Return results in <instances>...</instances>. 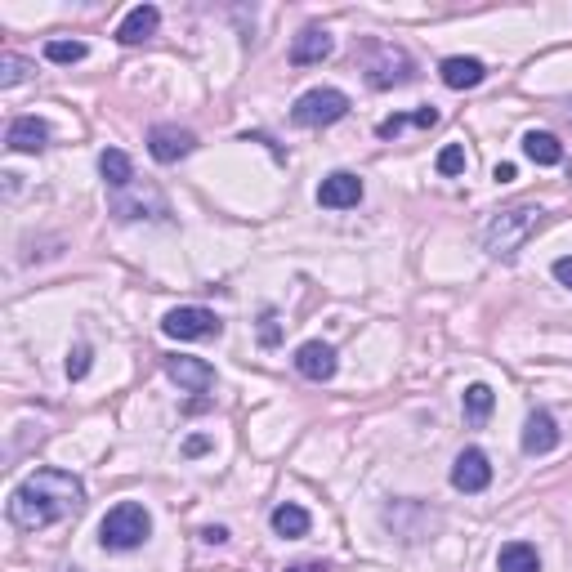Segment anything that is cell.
Masks as SVG:
<instances>
[{
	"mask_svg": "<svg viewBox=\"0 0 572 572\" xmlns=\"http://www.w3.org/2000/svg\"><path fill=\"white\" fill-rule=\"evenodd\" d=\"M403 126H412V117H403V112H394V117H385V121H380V126H376V135H380V139H394Z\"/></svg>",
	"mask_w": 572,
	"mask_h": 572,
	"instance_id": "cell-28",
	"label": "cell"
},
{
	"mask_svg": "<svg viewBox=\"0 0 572 572\" xmlns=\"http://www.w3.org/2000/svg\"><path fill=\"white\" fill-rule=\"evenodd\" d=\"M514 175H519V170H514V166H510V161H501V166H497V170H492V179H497V184H510V179H514Z\"/></svg>",
	"mask_w": 572,
	"mask_h": 572,
	"instance_id": "cell-33",
	"label": "cell"
},
{
	"mask_svg": "<svg viewBox=\"0 0 572 572\" xmlns=\"http://www.w3.org/2000/svg\"><path fill=\"white\" fill-rule=\"evenodd\" d=\"M412 126H421V130L438 126V108H421V112H412Z\"/></svg>",
	"mask_w": 572,
	"mask_h": 572,
	"instance_id": "cell-31",
	"label": "cell"
},
{
	"mask_svg": "<svg viewBox=\"0 0 572 572\" xmlns=\"http://www.w3.org/2000/svg\"><path fill=\"white\" fill-rule=\"evenodd\" d=\"M148 532H152V519H148V510H143L139 501L112 505V510L103 514V523H99V541H103V550H112V555L139 550L143 541H148Z\"/></svg>",
	"mask_w": 572,
	"mask_h": 572,
	"instance_id": "cell-3",
	"label": "cell"
},
{
	"mask_svg": "<svg viewBox=\"0 0 572 572\" xmlns=\"http://www.w3.org/2000/svg\"><path fill=\"white\" fill-rule=\"evenodd\" d=\"M523 157H528L532 166H559V161H564V143L550 135V130H528V135H523Z\"/></svg>",
	"mask_w": 572,
	"mask_h": 572,
	"instance_id": "cell-20",
	"label": "cell"
},
{
	"mask_svg": "<svg viewBox=\"0 0 572 572\" xmlns=\"http://www.w3.org/2000/svg\"><path fill=\"white\" fill-rule=\"evenodd\" d=\"M112 215L117 219H166V197L157 193V188H148V193H135V197H126V193H117L112 197Z\"/></svg>",
	"mask_w": 572,
	"mask_h": 572,
	"instance_id": "cell-14",
	"label": "cell"
},
{
	"mask_svg": "<svg viewBox=\"0 0 572 572\" xmlns=\"http://www.w3.org/2000/svg\"><path fill=\"white\" fill-rule=\"evenodd\" d=\"M54 572H81V568H54Z\"/></svg>",
	"mask_w": 572,
	"mask_h": 572,
	"instance_id": "cell-35",
	"label": "cell"
},
{
	"mask_svg": "<svg viewBox=\"0 0 572 572\" xmlns=\"http://www.w3.org/2000/svg\"><path fill=\"white\" fill-rule=\"evenodd\" d=\"M90 345H72V354H68V380H85L90 376Z\"/></svg>",
	"mask_w": 572,
	"mask_h": 572,
	"instance_id": "cell-26",
	"label": "cell"
},
{
	"mask_svg": "<svg viewBox=\"0 0 572 572\" xmlns=\"http://www.w3.org/2000/svg\"><path fill=\"white\" fill-rule=\"evenodd\" d=\"M336 367H340V358H336V349L331 345H322V340H304L300 349H295V371H300L304 380H331L336 376Z\"/></svg>",
	"mask_w": 572,
	"mask_h": 572,
	"instance_id": "cell-10",
	"label": "cell"
},
{
	"mask_svg": "<svg viewBox=\"0 0 572 572\" xmlns=\"http://www.w3.org/2000/svg\"><path fill=\"white\" fill-rule=\"evenodd\" d=\"M488 483H492L488 452H479V447H465V452L456 456V465H452V488L456 492H483Z\"/></svg>",
	"mask_w": 572,
	"mask_h": 572,
	"instance_id": "cell-7",
	"label": "cell"
},
{
	"mask_svg": "<svg viewBox=\"0 0 572 572\" xmlns=\"http://www.w3.org/2000/svg\"><path fill=\"white\" fill-rule=\"evenodd\" d=\"M166 376L175 380L179 389H188V394H211L215 389V367L202 358H184V354L166 358Z\"/></svg>",
	"mask_w": 572,
	"mask_h": 572,
	"instance_id": "cell-8",
	"label": "cell"
},
{
	"mask_svg": "<svg viewBox=\"0 0 572 572\" xmlns=\"http://www.w3.org/2000/svg\"><path fill=\"white\" fill-rule=\"evenodd\" d=\"M202 541H206V546H224V541H228V528H224V523H215V528L202 532Z\"/></svg>",
	"mask_w": 572,
	"mask_h": 572,
	"instance_id": "cell-32",
	"label": "cell"
},
{
	"mask_svg": "<svg viewBox=\"0 0 572 572\" xmlns=\"http://www.w3.org/2000/svg\"><path fill=\"white\" fill-rule=\"evenodd\" d=\"M269 523H273V532H278V537H286V541L309 537V528H313L309 510H304V505H295V501H282L278 510L269 514Z\"/></svg>",
	"mask_w": 572,
	"mask_h": 572,
	"instance_id": "cell-19",
	"label": "cell"
},
{
	"mask_svg": "<svg viewBox=\"0 0 572 572\" xmlns=\"http://www.w3.org/2000/svg\"><path fill=\"white\" fill-rule=\"evenodd\" d=\"M331 50H336L331 32H322V27H304V32L291 41V63L295 68H313V63L331 59Z\"/></svg>",
	"mask_w": 572,
	"mask_h": 572,
	"instance_id": "cell-13",
	"label": "cell"
},
{
	"mask_svg": "<svg viewBox=\"0 0 572 572\" xmlns=\"http://www.w3.org/2000/svg\"><path fill=\"white\" fill-rule=\"evenodd\" d=\"M555 447H559L555 416L537 407V412L528 416V425H523V452H528V456H546V452H555Z\"/></svg>",
	"mask_w": 572,
	"mask_h": 572,
	"instance_id": "cell-15",
	"label": "cell"
},
{
	"mask_svg": "<svg viewBox=\"0 0 572 572\" xmlns=\"http://www.w3.org/2000/svg\"><path fill=\"white\" fill-rule=\"evenodd\" d=\"M349 117V94L345 90H331V85H318V90H304L291 108V121L304 130H318V126H336V121Z\"/></svg>",
	"mask_w": 572,
	"mask_h": 572,
	"instance_id": "cell-4",
	"label": "cell"
},
{
	"mask_svg": "<svg viewBox=\"0 0 572 572\" xmlns=\"http://www.w3.org/2000/svg\"><path fill=\"white\" fill-rule=\"evenodd\" d=\"M497 568L501 572H541V555H537V546H528V541H510V546H501Z\"/></svg>",
	"mask_w": 572,
	"mask_h": 572,
	"instance_id": "cell-21",
	"label": "cell"
},
{
	"mask_svg": "<svg viewBox=\"0 0 572 572\" xmlns=\"http://www.w3.org/2000/svg\"><path fill=\"white\" fill-rule=\"evenodd\" d=\"M438 76H443L447 90H474V85L488 81V68H483L479 59H443V68H438Z\"/></svg>",
	"mask_w": 572,
	"mask_h": 572,
	"instance_id": "cell-18",
	"label": "cell"
},
{
	"mask_svg": "<svg viewBox=\"0 0 572 572\" xmlns=\"http://www.w3.org/2000/svg\"><path fill=\"white\" fill-rule=\"evenodd\" d=\"M193 152H197V135L175 126V121H161V126L148 130V157L161 161V166H175V161L193 157Z\"/></svg>",
	"mask_w": 572,
	"mask_h": 572,
	"instance_id": "cell-6",
	"label": "cell"
},
{
	"mask_svg": "<svg viewBox=\"0 0 572 572\" xmlns=\"http://www.w3.org/2000/svg\"><path fill=\"white\" fill-rule=\"evenodd\" d=\"M461 407H465V421H470L474 429L479 425H488V416H492V407H497V394H492V385H470L465 389V398H461Z\"/></svg>",
	"mask_w": 572,
	"mask_h": 572,
	"instance_id": "cell-22",
	"label": "cell"
},
{
	"mask_svg": "<svg viewBox=\"0 0 572 572\" xmlns=\"http://www.w3.org/2000/svg\"><path fill=\"white\" fill-rule=\"evenodd\" d=\"M206 452H211V438H206V434H193L184 443V456H206Z\"/></svg>",
	"mask_w": 572,
	"mask_h": 572,
	"instance_id": "cell-30",
	"label": "cell"
},
{
	"mask_svg": "<svg viewBox=\"0 0 572 572\" xmlns=\"http://www.w3.org/2000/svg\"><path fill=\"white\" fill-rule=\"evenodd\" d=\"M157 27H161V9L157 5H135L117 23V41L121 45H139V41H148V36H157Z\"/></svg>",
	"mask_w": 572,
	"mask_h": 572,
	"instance_id": "cell-16",
	"label": "cell"
},
{
	"mask_svg": "<svg viewBox=\"0 0 572 572\" xmlns=\"http://www.w3.org/2000/svg\"><path fill=\"white\" fill-rule=\"evenodd\" d=\"M286 572H327V564H291Z\"/></svg>",
	"mask_w": 572,
	"mask_h": 572,
	"instance_id": "cell-34",
	"label": "cell"
},
{
	"mask_svg": "<svg viewBox=\"0 0 572 572\" xmlns=\"http://www.w3.org/2000/svg\"><path fill=\"white\" fill-rule=\"evenodd\" d=\"M85 510V483L68 470H36L9 492V523L23 532L50 528Z\"/></svg>",
	"mask_w": 572,
	"mask_h": 572,
	"instance_id": "cell-1",
	"label": "cell"
},
{
	"mask_svg": "<svg viewBox=\"0 0 572 572\" xmlns=\"http://www.w3.org/2000/svg\"><path fill=\"white\" fill-rule=\"evenodd\" d=\"M278 340H282V327H278V313H273V309H264L260 313V345H278Z\"/></svg>",
	"mask_w": 572,
	"mask_h": 572,
	"instance_id": "cell-27",
	"label": "cell"
},
{
	"mask_svg": "<svg viewBox=\"0 0 572 572\" xmlns=\"http://www.w3.org/2000/svg\"><path fill=\"white\" fill-rule=\"evenodd\" d=\"M541 224H546V211H541L537 202L505 206V211H497L488 224H483V251H488L492 260H514Z\"/></svg>",
	"mask_w": 572,
	"mask_h": 572,
	"instance_id": "cell-2",
	"label": "cell"
},
{
	"mask_svg": "<svg viewBox=\"0 0 572 572\" xmlns=\"http://www.w3.org/2000/svg\"><path fill=\"white\" fill-rule=\"evenodd\" d=\"M219 331H224V322L202 304H179V309H170L161 318V336L170 340H215Z\"/></svg>",
	"mask_w": 572,
	"mask_h": 572,
	"instance_id": "cell-5",
	"label": "cell"
},
{
	"mask_svg": "<svg viewBox=\"0 0 572 572\" xmlns=\"http://www.w3.org/2000/svg\"><path fill=\"white\" fill-rule=\"evenodd\" d=\"M434 170H438V175H443V179H456V175H465V148H461V143H447V148L438 152Z\"/></svg>",
	"mask_w": 572,
	"mask_h": 572,
	"instance_id": "cell-25",
	"label": "cell"
},
{
	"mask_svg": "<svg viewBox=\"0 0 572 572\" xmlns=\"http://www.w3.org/2000/svg\"><path fill=\"white\" fill-rule=\"evenodd\" d=\"M407 81H412V59L403 50H394V45H385L380 59L367 68V85L371 90H389V85H407Z\"/></svg>",
	"mask_w": 572,
	"mask_h": 572,
	"instance_id": "cell-11",
	"label": "cell"
},
{
	"mask_svg": "<svg viewBox=\"0 0 572 572\" xmlns=\"http://www.w3.org/2000/svg\"><path fill=\"white\" fill-rule=\"evenodd\" d=\"M27 72H32V63L18 59V54H0V90H14L18 81H27Z\"/></svg>",
	"mask_w": 572,
	"mask_h": 572,
	"instance_id": "cell-24",
	"label": "cell"
},
{
	"mask_svg": "<svg viewBox=\"0 0 572 572\" xmlns=\"http://www.w3.org/2000/svg\"><path fill=\"white\" fill-rule=\"evenodd\" d=\"M358 202H362V179L354 170H336V175H327L318 184V206H327V211H349Z\"/></svg>",
	"mask_w": 572,
	"mask_h": 572,
	"instance_id": "cell-9",
	"label": "cell"
},
{
	"mask_svg": "<svg viewBox=\"0 0 572 572\" xmlns=\"http://www.w3.org/2000/svg\"><path fill=\"white\" fill-rule=\"evenodd\" d=\"M45 143H50V126H45L41 117H14L5 130V148L9 152H45Z\"/></svg>",
	"mask_w": 572,
	"mask_h": 572,
	"instance_id": "cell-12",
	"label": "cell"
},
{
	"mask_svg": "<svg viewBox=\"0 0 572 572\" xmlns=\"http://www.w3.org/2000/svg\"><path fill=\"white\" fill-rule=\"evenodd\" d=\"M550 273H555L559 286H572V255H559V260L550 264Z\"/></svg>",
	"mask_w": 572,
	"mask_h": 572,
	"instance_id": "cell-29",
	"label": "cell"
},
{
	"mask_svg": "<svg viewBox=\"0 0 572 572\" xmlns=\"http://www.w3.org/2000/svg\"><path fill=\"white\" fill-rule=\"evenodd\" d=\"M85 41H45V59L59 63V68H68V63H81L85 59Z\"/></svg>",
	"mask_w": 572,
	"mask_h": 572,
	"instance_id": "cell-23",
	"label": "cell"
},
{
	"mask_svg": "<svg viewBox=\"0 0 572 572\" xmlns=\"http://www.w3.org/2000/svg\"><path fill=\"white\" fill-rule=\"evenodd\" d=\"M99 175L112 193H126V188H135V161H130L121 148H103L99 152Z\"/></svg>",
	"mask_w": 572,
	"mask_h": 572,
	"instance_id": "cell-17",
	"label": "cell"
}]
</instances>
